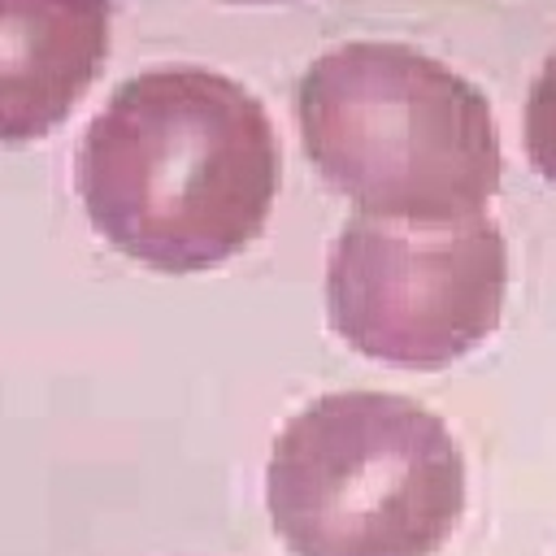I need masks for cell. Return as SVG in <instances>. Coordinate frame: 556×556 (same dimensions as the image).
<instances>
[{"label": "cell", "instance_id": "6", "mask_svg": "<svg viewBox=\"0 0 556 556\" xmlns=\"http://www.w3.org/2000/svg\"><path fill=\"white\" fill-rule=\"evenodd\" d=\"M521 139L530 165L556 182V48L543 56L530 91H526V113H521Z\"/></svg>", "mask_w": 556, "mask_h": 556}, {"label": "cell", "instance_id": "2", "mask_svg": "<svg viewBox=\"0 0 556 556\" xmlns=\"http://www.w3.org/2000/svg\"><path fill=\"white\" fill-rule=\"evenodd\" d=\"M295 122L317 174L361 213L439 226L500 187L491 100L447 61L400 39H343L308 61Z\"/></svg>", "mask_w": 556, "mask_h": 556}, {"label": "cell", "instance_id": "4", "mask_svg": "<svg viewBox=\"0 0 556 556\" xmlns=\"http://www.w3.org/2000/svg\"><path fill=\"white\" fill-rule=\"evenodd\" d=\"M504 291L508 243L486 213L439 226L352 213L326 252L330 330L382 365L439 369L473 352Z\"/></svg>", "mask_w": 556, "mask_h": 556}, {"label": "cell", "instance_id": "3", "mask_svg": "<svg viewBox=\"0 0 556 556\" xmlns=\"http://www.w3.org/2000/svg\"><path fill=\"white\" fill-rule=\"evenodd\" d=\"M265 504L295 556H434L465 513V456L408 395L326 391L278 430Z\"/></svg>", "mask_w": 556, "mask_h": 556}, {"label": "cell", "instance_id": "1", "mask_svg": "<svg viewBox=\"0 0 556 556\" xmlns=\"http://www.w3.org/2000/svg\"><path fill=\"white\" fill-rule=\"evenodd\" d=\"M278 130L239 78L161 61L91 113L74 148V187L91 226L165 274L243 252L278 195Z\"/></svg>", "mask_w": 556, "mask_h": 556}, {"label": "cell", "instance_id": "5", "mask_svg": "<svg viewBox=\"0 0 556 556\" xmlns=\"http://www.w3.org/2000/svg\"><path fill=\"white\" fill-rule=\"evenodd\" d=\"M113 0H0V143L48 135L109 52Z\"/></svg>", "mask_w": 556, "mask_h": 556}]
</instances>
